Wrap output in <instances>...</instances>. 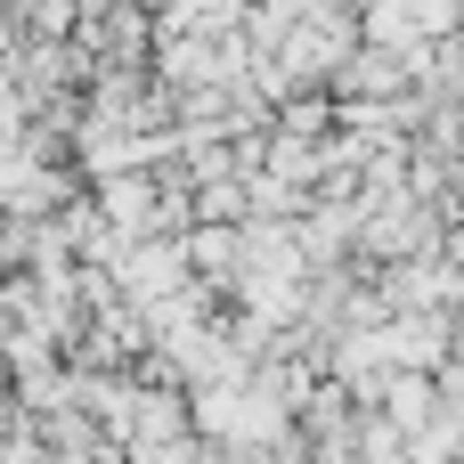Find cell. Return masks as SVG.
I'll list each match as a JSON object with an SVG mask.
<instances>
[{
	"instance_id": "obj_1",
	"label": "cell",
	"mask_w": 464,
	"mask_h": 464,
	"mask_svg": "<svg viewBox=\"0 0 464 464\" xmlns=\"http://www.w3.org/2000/svg\"><path fill=\"white\" fill-rule=\"evenodd\" d=\"M188 277H196V261H188V228H163V237H130V245L114 253V285H122L130 302L179 294Z\"/></svg>"
},
{
	"instance_id": "obj_2",
	"label": "cell",
	"mask_w": 464,
	"mask_h": 464,
	"mask_svg": "<svg viewBox=\"0 0 464 464\" xmlns=\"http://www.w3.org/2000/svg\"><path fill=\"white\" fill-rule=\"evenodd\" d=\"M457 464H464V457H457Z\"/></svg>"
}]
</instances>
